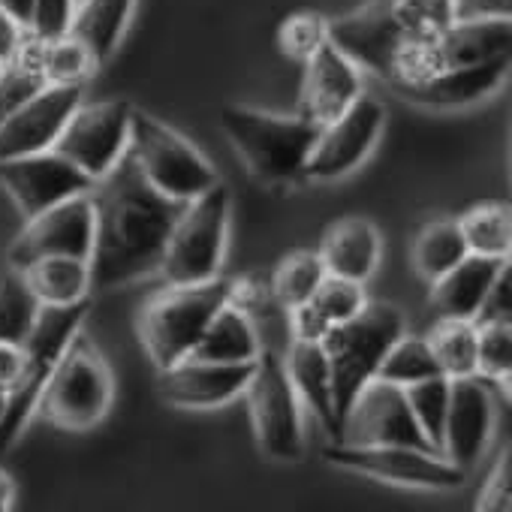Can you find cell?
I'll list each match as a JSON object with an SVG mask.
<instances>
[{"label": "cell", "instance_id": "cell-1", "mask_svg": "<svg viewBox=\"0 0 512 512\" xmlns=\"http://www.w3.org/2000/svg\"><path fill=\"white\" fill-rule=\"evenodd\" d=\"M94 247L88 256L91 293L121 290L160 272L169 229L184 202L154 190L130 154L94 181Z\"/></svg>", "mask_w": 512, "mask_h": 512}, {"label": "cell", "instance_id": "cell-2", "mask_svg": "<svg viewBox=\"0 0 512 512\" xmlns=\"http://www.w3.org/2000/svg\"><path fill=\"white\" fill-rule=\"evenodd\" d=\"M220 130L244 160L253 181L281 187L305 181V163L320 127L299 115H278L250 106H223Z\"/></svg>", "mask_w": 512, "mask_h": 512}, {"label": "cell", "instance_id": "cell-3", "mask_svg": "<svg viewBox=\"0 0 512 512\" xmlns=\"http://www.w3.org/2000/svg\"><path fill=\"white\" fill-rule=\"evenodd\" d=\"M229 281L214 278L205 284H166L139 311L136 332L157 371L193 353L211 317L226 305Z\"/></svg>", "mask_w": 512, "mask_h": 512}, {"label": "cell", "instance_id": "cell-4", "mask_svg": "<svg viewBox=\"0 0 512 512\" xmlns=\"http://www.w3.org/2000/svg\"><path fill=\"white\" fill-rule=\"evenodd\" d=\"M112 401V368L97 344L79 332L49 374V383L37 404V416L64 431H88L109 416Z\"/></svg>", "mask_w": 512, "mask_h": 512}, {"label": "cell", "instance_id": "cell-5", "mask_svg": "<svg viewBox=\"0 0 512 512\" xmlns=\"http://www.w3.org/2000/svg\"><path fill=\"white\" fill-rule=\"evenodd\" d=\"M229 241V190L217 181L211 190L184 202L160 260L166 284H205L220 278Z\"/></svg>", "mask_w": 512, "mask_h": 512}, {"label": "cell", "instance_id": "cell-6", "mask_svg": "<svg viewBox=\"0 0 512 512\" xmlns=\"http://www.w3.org/2000/svg\"><path fill=\"white\" fill-rule=\"evenodd\" d=\"M401 332H407V320L395 305L368 302L353 320L335 326L320 341L329 356V368H332L338 428H341V416L347 413V407L353 404L359 389L368 380H374L389 344Z\"/></svg>", "mask_w": 512, "mask_h": 512}, {"label": "cell", "instance_id": "cell-7", "mask_svg": "<svg viewBox=\"0 0 512 512\" xmlns=\"http://www.w3.org/2000/svg\"><path fill=\"white\" fill-rule=\"evenodd\" d=\"M127 154L145 181L175 202H190L220 181L217 169L190 139L142 109H133L130 115Z\"/></svg>", "mask_w": 512, "mask_h": 512}, {"label": "cell", "instance_id": "cell-8", "mask_svg": "<svg viewBox=\"0 0 512 512\" xmlns=\"http://www.w3.org/2000/svg\"><path fill=\"white\" fill-rule=\"evenodd\" d=\"M85 317H88V302L67 305V308H49V305L37 308L31 332L22 341L25 374L10 389V404H7L4 419H0V452L10 449L22 437L28 422L37 416V404L49 383V374L55 371L61 353L70 347V341L82 332Z\"/></svg>", "mask_w": 512, "mask_h": 512}, {"label": "cell", "instance_id": "cell-9", "mask_svg": "<svg viewBox=\"0 0 512 512\" xmlns=\"http://www.w3.org/2000/svg\"><path fill=\"white\" fill-rule=\"evenodd\" d=\"M244 398L260 449L275 461H299L305 455V416L281 353L260 350Z\"/></svg>", "mask_w": 512, "mask_h": 512}, {"label": "cell", "instance_id": "cell-10", "mask_svg": "<svg viewBox=\"0 0 512 512\" xmlns=\"http://www.w3.org/2000/svg\"><path fill=\"white\" fill-rule=\"evenodd\" d=\"M326 461L344 470H353L359 476L413 488V491H452L461 488L467 473L455 467L443 452L437 449H419V446H350V443H332L326 449Z\"/></svg>", "mask_w": 512, "mask_h": 512}, {"label": "cell", "instance_id": "cell-11", "mask_svg": "<svg viewBox=\"0 0 512 512\" xmlns=\"http://www.w3.org/2000/svg\"><path fill=\"white\" fill-rule=\"evenodd\" d=\"M130 115L133 106L124 100H82L64 124L55 151L76 163L91 181H100L124 160L130 148Z\"/></svg>", "mask_w": 512, "mask_h": 512}, {"label": "cell", "instance_id": "cell-12", "mask_svg": "<svg viewBox=\"0 0 512 512\" xmlns=\"http://www.w3.org/2000/svg\"><path fill=\"white\" fill-rule=\"evenodd\" d=\"M386 127V106L362 94L347 112L320 127L305 163V181H341L353 175L377 148Z\"/></svg>", "mask_w": 512, "mask_h": 512}, {"label": "cell", "instance_id": "cell-13", "mask_svg": "<svg viewBox=\"0 0 512 512\" xmlns=\"http://www.w3.org/2000/svg\"><path fill=\"white\" fill-rule=\"evenodd\" d=\"M338 443L350 446H419V449H434L422 428L413 419V410L407 404V395L401 386H392L386 380H368L347 413L341 416L338 428Z\"/></svg>", "mask_w": 512, "mask_h": 512}, {"label": "cell", "instance_id": "cell-14", "mask_svg": "<svg viewBox=\"0 0 512 512\" xmlns=\"http://www.w3.org/2000/svg\"><path fill=\"white\" fill-rule=\"evenodd\" d=\"M94 247V205L91 193L64 199L25 220L22 232L10 244V266L22 272L25 266L46 256H79L88 260Z\"/></svg>", "mask_w": 512, "mask_h": 512}, {"label": "cell", "instance_id": "cell-15", "mask_svg": "<svg viewBox=\"0 0 512 512\" xmlns=\"http://www.w3.org/2000/svg\"><path fill=\"white\" fill-rule=\"evenodd\" d=\"M0 187L7 190L19 214L28 220L64 199L91 193L94 181L61 151L49 148L40 154H25L0 163Z\"/></svg>", "mask_w": 512, "mask_h": 512}, {"label": "cell", "instance_id": "cell-16", "mask_svg": "<svg viewBox=\"0 0 512 512\" xmlns=\"http://www.w3.org/2000/svg\"><path fill=\"white\" fill-rule=\"evenodd\" d=\"M494 425H497L494 386L476 374L449 380V407H446L440 452L455 467L470 473L482 461L494 437Z\"/></svg>", "mask_w": 512, "mask_h": 512}, {"label": "cell", "instance_id": "cell-17", "mask_svg": "<svg viewBox=\"0 0 512 512\" xmlns=\"http://www.w3.org/2000/svg\"><path fill=\"white\" fill-rule=\"evenodd\" d=\"M410 31L398 25L389 10V0H365L356 13L329 19V40L362 70L389 82L398 52L404 49Z\"/></svg>", "mask_w": 512, "mask_h": 512}, {"label": "cell", "instance_id": "cell-18", "mask_svg": "<svg viewBox=\"0 0 512 512\" xmlns=\"http://www.w3.org/2000/svg\"><path fill=\"white\" fill-rule=\"evenodd\" d=\"M85 100V85H46L0 121V163L55 148L64 124Z\"/></svg>", "mask_w": 512, "mask_h": 512}, {"label": "cell", "instance_id": "cell-19", "mask_svg": "<svg viewBox=\"0 0 512 512\" xmlns=\"http://www.w3.org/2000/svg\"><path fill=\"white\" fill-rule=\"evenodd\" d=\"M157 374H160L157 392L166 404L181 410H217L244 395L247 380L253 374V362L223 365V362L184 356L181 362Z\"/></svg>", "mask_w": 512, "mask_h": 512}, {"label": "cell", "instance_id": "cell-20", "mask_svg": "<svg viewBox=\"0 0 512 512\" xmlns=\"http://www.w3.org/2000/svg\"><path fill=\"white\" fill-rule=\"evenodd\" d=\"M299 112L317 127L347 112L365 94V73L329 40L305 64Z\"/></svg>", "mask_w": 512, "mask_h": 512}, {"label": "cell", "instance_id": "cell-21", "mask_svg": "<svg viewBox=\"0 0 512 512\" xmlns=\"http://www.w3.org/2000/svg\"><path fill=\"white\" fill-rule=\"evenodd\" d=\"M506 76H509V58H497L476 67L440 70L425 82L398 88L395 94L422 109H470L488 100L491 94H497Z\"/></svg>", "mask_w": 512, "mask_h": 512}, {"label": "cell", "instance_id": "cell-22", "mask_svg": "<svg viewBox=\"0 0 512 512\" xmlns=\"http://www.w3.org/2000/svg\"><path fill=\"white\" fill-rule=\"evenodd\" d=\"M509 52H512L509 16H458L449 28L434 34L437 73L509 58Z\"/></svg>", "mask_w": 512, "mask_h": 512}, {"label": "cell", "instance_id": "cell-23", "mask_svg": "<svg viewBox=\"0 0 512 512\" xmlns=\"http://www.w3.org/2000/svg\"><path fill=\"white\" fill-rule=\"evenodd\" d=\"M317 253L326 266V275L368 284L380 269L383 238L368 217H341L326 229Z\"/></svg>", "mask_w": 512, "mask_h": 512}, {"label": "cell", "instance_id": "cell-24", "mask_svg": "<svg viewBox=\"0 0 512 512\" xmlns=\"http://www.w3.org/2000/svg\"><path fill=\"white\" fill-rule=\"evenodd\" d=\"M368 302L371 299L365 293V284H353V281L326 275L323 284L311 293L308 302H302V305L287 311L290 338L323 341L326 332H332L335 326L353 320Z\"/></svg>", "mask_w": 512, "mask_h": 512}, {"label": "cell", "instance_id": "cell-25", "mask_svg": "<svg viewBox=\"0 0 512 512\" xmlns=\"http://www.w3.org/2000/svg\"><path fill=\"white\" fill-rule=\"evenodd\" d=\"M284 368H287V377H290L302 407H308L332 437H338L332 368H329V356H326L323 344L290 338V347L284 353Z\"/></svg>", "mask_w": 512, "mask_h": 512}, {"label": "cell", "instance_id": "cell-26", "mask_svg": "<svg viewBox=\"0 0 512 512\" xmlns=\"http://www.w3.org/2000/svg\"><path fill=\"white\" fill-rule=\"evenodd\" d=\"M509 260H494V256H476L467 253L461 263H455L446 275H440L428 293L431 308L437 311V317H449V320H476L479 305L494 281V275L500 272V266Z\"/></svg>", "mask_w": 512, "mask_h": 512}, {"label": "cell", "instance_id": "cell-27", "mask_svg": "<svg viewBox=\"0 0 512 512\" xmlns=\"http://www.w3.org/2000/svg\"><path fill=\"white\" fill-rule=\"evenodd\" d=\"M263 347L266 344L260 338V323L226 302L211 317V323L205 326V332L196 341L190 356L205 359V362L241 365V362H256V356H260Z\"/></svg>", "mask_w": 512, "mask_h": 512}, {"label": "cell", "instance_id": "cell-28", "mask_svg": "<svg viewBox=\"0 0 512 512\" xmlns=\"http://www.w3.org/2000/svg\"><path fill=\"white\" fill-rule=\"evenodd\" d=\"M37 305L67 308L91 299V266L79 256H46L19 272Z\"/></svg>", "mask_w": 512, "mask_h": 512}, {"label": "cell", "instance_id": "cell-29", "mask_svg": "<svg viewBox=\"0 0 512 512\" xmlns=\"http://www.w3.org/2000/svg\"><path fill=\"white\" fill-rule=\"evenodd\" d=\"M139 0H79L70 34L88 46L103 67L121 46Z\"/></svg>", "mask_w": 512, "mask_h": 512}, {"label": "cell", "instance_id": "cell-30", "mask_svg": "<svg viewBox=\"0 0 512 512\" xmlns=\"http://www.w3.org/2000/svg\"><path fill=\"white\" fill-rule=\"evenodd\" d=\"M467 256V244H464V235L458 229V220L452 217H437V220H428L416 238H413V247H410V263H413V272L419 275V281L425 284H434L440 275H446L455 263H461Z\"/></svg>", "mask_w": 512, "mask_h": 512}, {"label": "cell", "instance_id": "cell-31", "mask_svg": "<svg viewBox=\"0 0 512 512\" xmlns=\"http://www.w3.org/2000/svg\"><path fill=\"white\" fill-rule=\"evenodd\" d=\"M458 220L467 253L509 260L512 250V217L506 202H476Z\"/></svg>", "mask_w": 512, "mask_h": 512}, {"label": "cell", "instance_id": "cell-32", "mask_svg": "<svg viewBox=\"0 0 512 512\" xmlns=\"http://www.w3.org/2000/svg\"><path fill=\"white\" fill-rule=\"evenodd\" d=\"M425 341L443 377L458 380V377L476 374V323L473 320L437 317Z\"/></svg>", "mask_w": 512, "mask_h": 512}, {"label": "cell", "instance_id": "cell-33", "mask_svg": "<svg viewBox=\"0 0 512 512\" xmlns=\"http://www.w3.org/2000/svg\"><path fill=\"white\" fill-rule=\"evenodd\" d=\"M326 266L317 250H293L275 266L269 287L281 311H290L311 299V293L323 284Z\"/></svg>", "mask_w": 512, "mask_h": 512}, {"label": "cell", "instance_id": "cell-34", "mask_svg": "<svg viewBox=\"0 0 512 512\" xmlns=\"http://www.w3.org/2000/svg\"><path fill=\"white\" fill-rule=\"evenodd\" d=\"M437 374H440V368L434 362V353H431L428 341L419 338V335L401 332L389 344V350H386V356H383V362H380L374 377L386 380L392 386L407 389V386H413L419 380H428V377H437Z\"/></svg>", "mask_w": 512, "mask_h": 512}, {"label": "cell", "instance_id": "cell-35", "mask_svg": "<svg viewBox=\"0 0 512 512\" xmlns=\"http://www.w3.org/2000/svg\"><path fill=\"white\" fill-rule=\"evenodd\" d=\"M40 64L49 85H88V79H94V73L100 70L88 46L73 34L40 43Z\"/></svg>", "mask_w": 512, "mask_h": 512}, {"label": "cell", "instance_id": "cell-36", "mask_svg": "<svg viewBox=\"0 0 512 512\" xmlns=\"http://www.w3.org/2000/svg\"><path fill=\"white\" fill-rule=\"evenodd\" d=\"M476 377L488 380L494 389L503 386L509 398L512 380V320L476 323Z\"/></svg>", "mask_w": 512, "mask_h": 512}, {"label": "cell", "instance_id": "cell-37", "mask_svg": "<svg viewBox=\"0 0 512 512\" xmlns=\"http://www.w3.org/2000/svg\"><path fill=\"white\" fill-rule=\"evenodd\" d=\"M43 64H40V43L28 37L22 52L0 67V121L16 112L25 100H31L40 88H46Z\"/></svg>", "mask_w": 512, "mask_h": 512}, {"label": "cell", "instance_id": "cell-38", "mask_svg": "<svg viewBox=\"0 0 512 512\" xmlns=\"http://www.w3.org/2000/svg\"><path fill=\"white\" fill-rule=\"evenodd\" d=\"M404 395H407L416 425L422 428L428 443L440 452V437H443V422H446V407H449V377L437 374V377L419 380L407 386Z\"/></svg>", "mask_w": 512, "mask_h": 512}, {"label": "cell", "instance_id": "cell-39", "mask_svg": "<svg viewBox=\"0 0 512 512\" xmlns=\"http://www.w3.org/2000/svg\"><path fill=\"white\" fill-rule=\"evenodd\" d=\"M37 308V299L16 269L0 278V341L22 344L31 332Z\"/></svg>", "mask_w": 512, "mask_h": 512}, {"label": "cell", "instance_id": "cell-40", "mask_svg": "<svg viewBox=\"0 0 512 512\" xmlns=\"http://www.w3.org/2000/svg\"><path fill=\"white\" fill-rule=\"evenodd\" d=\"M323 43H329V19L314 10H299L278 28V46L290 61L305 64Z\"/></svg>", "mask_w": 512, "mask_h": 512}, {"label": "cell", "instance_id": "cell-41", "mask_svg": "<svg viewBox=\"0 0 512 512\" xmlns=\"http://www.w3.org/2000/svg\"><path fill=\"white\" fill-rule=\"evenodd\" d=\"M398 25L410 34H440L458 19V0H389Z\"/></svg>", "mask_w": 512, "mask_h": 512}, {"label": "cell", "instance_id": "cell-42", "mask_svg": "<svg viewBox=\"0 0 512 512\" xmlns=\"http://www.w3.org/2000/svg\"><path fill=\"white\" fill-rule=\"evenodd\" d=\"M76 7H79V0H34L28 37L31 40H40V43L67 37L70 28H73Z\"/></svg>", "mask_w": 512, "mask_h": 512}, {"label": "cell", "instance_id": "cell-43", "mask_svg": "<svg viewBox=\"0 0 512 512\" xmlns=\"http://www.w3.org/2000/svg\"><path fill=\"white\" fill-rule=\"evenodd\" d=\"M512 506V455L509 449H503V455L494 461L479 497H476V509L479 512H509Z\"/></svg>", "mask_w": 512, "mask_h": 512}, {"label": "cell", "instance_id": "cell-44", "mask_svg": "<svg viewBox=\"0 0 512 512\" xmlns=\"http://www.w3.org/2000/svg\"><path fill=\"white\" fill-rule=\"evenodd\" d=\"M491 320H512V275H509V263L500 266V272L494 275L479 314L473 323H491Z\"/></svg>", "mask_w": 512, "mask_h": 512}, {"label": "cell", "instance_id": "cell-45", "mask_svg": "<svg viewBox=\"0 0 512 512\" xmlns=\"http://www.w3.org/2000/svg\"><path fill=\"white\" fill-rule=\"evenodd\" d=\"M25 374V347L0 341V389H13Z\"/></svg>", "mask_w": 512, "mask_h": 512}, {"label": "cell", "instance_id": "cell-46", "mask_svg": "<svg viewBox=\"0 0 512 512\" xmlns=\"http://www.w3.org/2000/svg\"><path fill=\"white\" fill-rule=\"evenodd\" d=\"M25 43H28V31L0 10V64H10Z\"/></svg>", "mask_w": 512, "mask_h": 512}, {"label": "cell", "instance_id": "cell-47", "mask_svg": "<svg viewBox=\"0 0 512 512\" xmlns=\"http://www.w3.org/2000/svg\"><path fill=\"white\" fill-rule=\"evenodd\" d=\"M512 0H458V16H509Z\"/></svg>", "mask_w": 512, "mask_h": 512}, {"label": "cell", "instance_id": "cell-48", "mask_svg": "<svg viewBox=\"0 0 512 512\" xmlns=\"http://www.w3.org/2000/svg\"><path fill=\"white\" fill-rule=\"evenodd\" d=\"M0 10H4L10 19H16V22L28 31L31 13H34V0H0Z\"/></svg>", "mask_w": 512, "mask_h": 512}, {"label": "cell", "instance_id": "cell-49", "mask_svg": "<svg viewBox=\"0 0 512 512\" xmlns=\"http://www.w3.org/2000/svg\"><path fill=\"white\" fill-rule=\"evenodd\" d=\"M13 506H16V482L4 467H0V512H10Z\"/></svg>", "mask_w": 512, "mask_h": 512}, {"label": "cell", "instance_id": "cell-50", "mask_svg": "<svg viewBox=\"0 0 512 512\" xmlns=\"http://www.w3.org/2000/svg\"><path fill=\"white\" fill-rule=\"evenodd\" d=\"M7 404H10V389H0V419L7 413Z\"/></svg>", "mask_w": 512, "mask_h": 512}, {"label": "cell", "instance_id": "cell-51", "mask_svg": "<svg viewBox=\"0 0 512 512\" xmlns=\"http://www.w3.org/2000/svg\"><path fill=\"white\" fill-rule=\"evenodd\" d=\"M0 67H4V64H0Z\"/></svg>", "mask_w": 512, "mask_h": 512}]
</instances>
